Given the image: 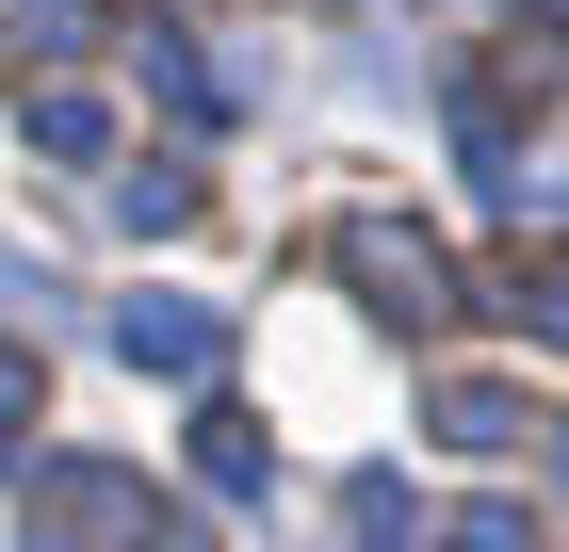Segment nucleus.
Listing matches in <instances>:
<instances>
[{
  "label": "nucleus",
  "mask_w": 569,
  "mask_h": 552,
  "mask_svg": "<svg viewBox=\"0 0 569 552\" xmlns=\"http://www.w3.org/2000/svg\"><path fill=\"white\" fill-rule=\"evenodd\" d=\"M553 488H569V455H553Z\"/></svg>",
  "instance_id": "nucleus-12"
},
{
  "label": "nucleus",
  "mask_w": 569,
  "mask_h": 552,
  "mask_svg": "<svg viewBox=\"0 0 569 552\" xmlns=\"http://www.w3.org/2000/svg\"><path fill=\"white\" fill-rule=\"evenodd\" d=\"M342 520H358V536H407L423 504H407V471H358V488H342Z\"/></svg>",
  "instance_id": "nucleus-10"
},
{
  "label": "nucleus",
  "mask_w": 569,
  "mask_h": 552,
  "mask_svg": "<svg viewBox=\"0 0 569 552\" xmlns=\"http://www.w3.org/2000/svg\"><path fill=\"white\" fill-rule=\"evenodd\" d=\"M439 439H456V455H521V390H488V374H456V390H439Z\"/></svg>",
  "instance_id": "nucleus-5"
},
{
  "label": "nucleus",
  "mask_w": 569,
  "mask_h": 552,
  "mask_svg": "<svg viewBox=\"0 0 569 552\" xmlns=\"http://www.w3.org/2000/svg\"><path fill=\"white\" fill-rule=\"evenodd\" d=\"M17 520H49V536H163L147 471H98V455H17Z\"/></svg>",
  "instance_id": "nucleus-2"
},
{
  "label": "nucleus",
  "mask_w": 569,
  "mask_h": 552,
  "mask_svg": "<svg viewBox=\"0 0 569 552\" xmlns=\"http://www.w3.org/2000/svg\"><path fill=\"white\" fill-rule=\"evenodd\" d=\"M326 260H342L358 309H391V325H439V309H456V260H439L423 228H391V212H342V228H326Z\"/></svg>",
  "instance_id": "nucleus-1"
},
{
  "label": "nucleus",
  "mask_w": 569,
  "mask_h": 552,
  "mask_svg": "<svg viewBox=\"0 0 569 552\" xmlns=\"http://www.w3.org/2000/svg\"><path fill=\"white\" fill-rule=\"evenodd\" d=\"M17 130H33L49 163H98V147H114V114H98L82 82H33V114H17Z\"/></svg>",
  "instance_id": "nucleus-6"
},
{
  "label": "nucleus",
  "mask_w": 569,
  "mask_h": 552,
  "mask_svg": "<svg viewBox=\"0 0 569 552\" xmlns=\"http://www.w3.org/2000/svg\"><path fill=\"white\" fill-rule=\"evenodd\" d=\"M521 325H537V341H569V260H553V293H521Z\"/></svg>",
  "instance_id": "nucleus-11"
},
{
  "label": "nucleus",
  "mask_w": 569,
  "mask_h": 552,
  "mask_svg": "<svg viewBox=\"0 0 569 552\" xmlns=\"http://www.w3.org/2000/svg\"><path fill=\"white\" fill-rule=\"evenodd\" d=\"M114 358H131V374H212V358H228V309H196V293H131V309H114Z\"/></svg>",
  "instance_id": "nucleus-3"
},
{
  "label": "nucleus",
  "mask_w": 569,
  "mask_h": 552,
  "mask_svg": "<svg viewBox=\"0 0 569 552\" xmlns=\"http://www.w3.org/2000/svg\"><path fill=\"white\" fill-rule=\"evenodd\" d=\"M82 49V0H0V66H66Z\"/></svg>",
  "instance_id": "nucleus-7"
},
{
  "label": "nucleus",
  "mask_w": 569,
  "mask_h": 552,
  "mask_svg": "<svg viewBox=\"0 0 569 552\" xmlns=\"http://www.w3.org/2000/svg\"><path fill=\"white\" fill-rule=\"evenodd\" d=\"M33 423H49V374H33V341H0V471L33 455Z\"/></svg>",
  "instance_id": "nucleus-9"
},
{
  "label": "nucleus",
  "mask_w": 569,
  "mask_h": 552,
  "mask_svg": "<svg viewBox=\"0 0 569 552\" xmlns=\"http://www.w3.org/2000/svg\"><path fill=\"white\" fill-rule=\"evenodd\" d=\"M196 471H212V504H261V488H277V455H261L244 407H196Z\"/></svg>",
  "instance_id": "nucleus-4"
},
{
  "label": "nucleus",
  "mask_w": 569,
  "mask_h": 552,
  "mask_svg": "<svg viewBox=\"0 0 569 552\" xmlns=\"http://www.w3.org/2000/svg\"><path fill=\"white\" fill-rule=\"evenodd\" d=\"M131 66H147V98H179V114H212V98H228V82H212V66H196V49H179V33H163V17H147V33H131Z\"/></svg>",
  "instance_id": "nucleus-8"
}]
</instances>
